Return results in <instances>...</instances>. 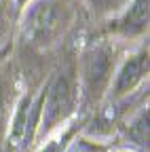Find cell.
<instances>
[{
    "label": "cell",
    "instance_id": "cell-10",
    "mask_svg": "<svg viewBox=\"0 0 150 152\" xmlns=\"http://www.w3.org/2000/svg\"><path fill=\"white\" fill-rule=\"evenodd\" d=\"M15 2H17V7H23V4L28 2V0H15Z\"/></svg>",
    "mask_w": 150,
    "mask_h": 152
},
{
    "label": "cell",
    "instance_id": "cell-7",
    "mask_svg": "<svg viewBox=\"0 0 150 152\" xmlns=\"http://www.w3.org/2000/svg\"><path fill=\"white\" fill-rule=\"evenodd\" d=\"M11 112H13V85L0 78V133L7 127Z\"/></svg>",
    "mask_w": 150,
    "mask_h": 152
},
{
    "label": "cell",
    "instance_id": "cell-1",
    "mask_svg": "<svg viewBox=\"0 0 150 152\" xmlns=\"http://www.w3.org/2000/svg\"><path fill=\"white\" fill-rule=\"evenodd\" d=\"M70 23V11L64 0H38L23 19V34L28 42L49 47Z\"/></svg>",
    "mask_w": 150,
    "mask_h": 152
},
{
    "label": "cell",
    "instance_id": "cell-9",
    "mask_svg": "<svg viewBox=\"0 0 150 152\" xmlns=\"http://www.w3.org/2000/svg\"><path fill=\"white\" fill-rule=\"evenodd\" d=\"M70 137H72V131L64 133V137H57V140L49 142V144L45 146V150H42V152H64V148H66V144H68V140H70Z\"/></svg>",
    "mask_w": 150,
    "mask_h": 152
},
{
    "label": "cell",
    "instance_id": "cell-8",
    "mask_svg": "<svg viewBox=\"0 0 150 152\" xmlns=\"http://www.w3.org/2000/svg\"><path fill=\"white\" fill-rule=\"evenodd\" d=\"M125 0H89V4L93 9H97L102 13H108V11H116Z\"/></svg>",
    "mask_w": 150,
    "mask_h": 152
},
{
    "label": "cell",
    "instance_id": "cell-4",
    "mask_svg": "<svg viewBox=\"0 0 150 152\" xmlns=\"http://www.w3.org/2000/svg\"><path fill=\"white\" fill-rule=\"evenodd\" d=\"M42 99L45 91L30 102V97H21L17 106L11 112V129H9V144L13 148H23L32 142L34 131L40 123V110H42Z\"/></svg>",
    "mask_w": 150,
    "mask_h": 152
},
{
    "label": "cell",
    "instance_id": "cell-2",
    "mask_svg": "<svg viewBox=\"0 0 150 152\" xmlns=\"http://www.w3.org/2000/svg\"><path fill=\"white\" fill-rule=\"evenodd\" d=\"M74 99H76V83H74V78L70 74H57L45 93L38 129L42 133H49L55 127H59L72 112Z\"/></svg>",
    "mask_w": 150,
    "mask_h": 152
},
{
    "label": "cell",
    "instance_id": "cell-3",
    "mask_svg": "<svg viewBox=\"0 0 150 152\" xmlns=\"http://www.w3.org/2000/svg\"><path fill=\"white\" fill-rule=\"evenodd\" d=\"M112 68H114V55H112V49L106 45H97L83 55L80 76H83V91L87 99L102 97V93L110 83Z\"/></svg>",
    "mask_w": 150,
    "mask_h": 152
},
{
    "label": "cell",
    "instance_id": "cell-6",
    "mask_svg": "<svg viewBox=\"0 0 150 152\" xmlns=\"http://www.w3.org/2000/svg\"><path fill=\"white\" fill-rule=\"evenodd\" d=\"M148 28V0H135L125 13V17L119 21V30L125 36L142 34Z\"/></svg>",
    "mask_w": 150,
    "mask_h": 152
},
{
    "label": "cell",
    "instance_id": "cell-5",
    "mask_svg": "<svg viewBox=\"0 0 150 152\" xmlns=\"http://www.w3.org/2000/svg\"><path fill=\"white\" fill-rule=\"evenodd\" d=\"M148 74V53L142 51L123 64V68L116 74L114 80V95H125L129 91H133Z\"/></svg>",
    "mask_w": 150,
    "mask_h": 152
},
{
    "label": "cell",
    "instance_id": "cell-11",
    "mask_svg": "<svg viewBox=\"0 0 150 152\" xmlns=\"http://www.w3.org/2000/svg\"><path fill=\"white\" fill-rule=\"evenodd\" d=\"M76 152H95V150H91V148H83V150H76Z\"/></svg>",
    "mask_w": 150,
    "mask_h": 152
}]
</instances>
